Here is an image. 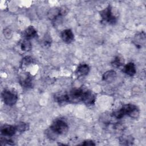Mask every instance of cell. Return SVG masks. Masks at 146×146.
<instances>
[{"instance_id":"30bf717a","label":"cell","mask_w":146,"mask_h":146,"mask_svg":"<svg viewBox=\"0 0 146 146\" xmlns=\"http://www.w3.org/2000/svg\"><path fill=\"white\" fill-rule=\"evenodd\" d=\"M95 100L96 97L95 95L91 91L87 90L84 96L83 103L87 106H91L95 104Z\"/></svg>"},{"instance_id":"7c38bea8","label":"cell","mask_w":146,"mask_h":146,"mask_svg":"<svg viewBox=\"0 0 146 146\" xmlns=\"http://www.w3.org/2000/svg\"><path fill=\"white\" fill-rule=\"evenodd\" d=\"M116 77V73L114 70H111L104 73L102 79L103 80L107 83L112 82Z\"/></svg>"},{"instance_id":"7402d4cb","label":"cell","mask_w":146,"mask_h":146,"mask_svg":"<svg viewBox=\"0 0 146 146\" xmlns=\"http://www.w3.org/2000/svg\"><path fill=\"white\" fill-rule=\"evenodd\" d=\"M80 145H95V143L91 140H84Z\"/></svg>"},{"instance_id":"5b68a950","label":"cell","mask_w":146,"mask_h":146,"mask_svg":"<svg viewBox=\"0 0 146 146\" xmlns=\"http://www.w3.org/2000/svg\"><path fill=\"white\" fill-rule=\"evenodd\" d=\"M1 95L4 103L7 106H13L18 100L17 95L9 90H4L2 92Z\"/></svg>"},{"instance_id":"3957f363","label":"cell","mask_w":146,"mask_h":146,"mask_svg":"<svg viewBox=\"0 0 146 146\" xmlns=\"http://www.w3.org/2000/svg\"><path fill=\"white\" fill-rule=\"evenodd\" d=\"M50 129L53 133L58 135L66 133L68 129V125L67 122L62 119L55 120L50 126Z\"/></svg>"},{"instance_id":"ba28073f","label":"cell","mask_w":146,"mask_h":146,"mask_svg":"<svg viewBox=\"0 0 146 146\" xmlns=\"http://www.w3.org/2000/svg\"><path fill=\"white\" fill-rule=\"evenodd\" d=\"M60 37L62 40L66 43H70L74 39V35L71 29H65L62 31Z\"/></svg>"},{"instance_id":"8fae6325","label":"cell","mask_w":146,"mask_h":146,"mask_svg":"<svg viewBox=\"0 0 146 146\" xmlns=\"http://www.w3.org/2000/svg\"><path fill=\"white\" fill-rule=\"evenodd\" d=\"M123 72L129 76H133L136 73V70L135 65L132 62H129L126 64L123 70Z\"/></svg>"},{"instance_id":"d6986e66","label":"cell","mask_w":146,"mask_h":146,"mask_svg":"<svg viewBox=\"0 0 146 146\" xmlns=\"http://www.w3.org/2000/svg\"><path fill=\"white\" fill-rule=\"evenodd\" d=\"M133 141V139L131 137L126 136V137H122L120 139V142H123V144H124V143H127L126 144H130L129 142H132Z\"/></svg>"},{"instance_id":"52a82bcc","label":"cell","mask_w":146,"mask_h":146,"mask_svg":"<svg viewBox=\"0 0 146 146\" xmlns=\"http://www.w3.org/2000/svg\"><path fill=\"white\" fill-rule=\"evenodd\" d=\"M16 132L17 129L15 126L12 125L4 124L1 127V133L4 136H13L15 134Z\"/></svg>"},{"instance_id":"8992f818","label":"cell","mask_w":146,"mask_h":146,"mask_svg":"<svg viewBox=\"0 0 146 146\" xmlns=\"http://www.w3.org/2000/svg\"><path fill=\"white\" fill-rule=\"evenodd\" d=\"M19 83L23 87L32 88L34 86V78L29 72H26L20 76Z\"/></svg>"},{"instance_id":"6da1fadb","label":"cell","mask_w":146,"mask_h":146,"mask_svg":"<svg viewBox=\"0 0 146 146\" xmlns=\"http://www.w3.org/2000/svg\"><path fill=\"white\" fill-rule=\"evenodd\" d=\"M140 111L137 106L133 104L123 105L120 108L114 111L112 115L117 119H120L125 116H128L132 119L139 117Z\"/></svg>"},{"instance_id":"ffe728a7","label":"cell","mask_w":146,"mask_h":146,"mask_svg":"<svg viewBox=\"0 0 146 146\" xmlns=\"http://www.w3.org/2000/svg\"><path fill=\"white\" fill-rule=\"evenodd\" d=\"M3 35L5 36V38L9 39L12 36V31L9 29H5L3 30Z\"/></svg>"},{"instance_id":"277c9868","label":"cell","mask_w":146,"mask_h":146,"mask_svg":"<svg viewBox=\"0 0 146 146\" xmlns=\"http://www.w3.org/2000/svg\"><path fill=\"white\" fill-rule=\"evenodd\" d=\"M112 9L111 6L109 5L105 9L99 11L102 22L109 25H114L117 22V18L112 13Z\"/></svg>"},{"instance_id":"ac0fdd59","label":"cell","mask_w":146,"mask_h":146,"mask_svg":"<svg viewBox=\"0 0 146 146\" xmlns=\"http://www.w3.org/2000/svg\"><path fill=\"white\" fill-rule=\"evenodd\" d=\"M124 63V60L122 58H121L120 56H117L115 58V59H113V60L111 62V64L112 65L113 67H120V66H121Z\"/></svg>"},{"instance_id":"44dd1931","label":"cell","mask_w":146,"mask_h":146,"mask_svg":"<svg viewBox=\"0 0 146 146\" xmlns=\"http://www.w3.org/2000/svg\"><path fill=\"white\" fill-rule=\"evenodd\" d=\"M13 141L6 138H3L1 137V145H5V144H9V145H12L13 143H12Z\"/></svg>"},{"instance_id":"2e32d148","label":"cell","mask_w":146,"mask_h":146,"mask_svg":"<svg viewBox=\"0 0 146 146\" xmlns=\"http://www.w3.org/2000/svg\"><path fill=\"white\" fill-rule=\"evenodd\" d=\"M16 129H17V131L19 132H23L26 131H27L29 128V125L24 122H19V123H18L16 125H15Z\"/></svg>"},{"instance_id":"7a4b0ae2","label":"cell","mask_w":146,"mask_h":146,"mask_svg":"<svg viewBox=\"0 0 146 146\" xmlns=\"http://www.w3.org/2000/svg\"><path fill=\"white\" fill-rule=\"evenodd\" d=\"M68 9L66 6L54 7L50 9L48 12V17L52 23L55 25L59 23L62 18L67 15Z\"/></svg>"},{"instance_id":"5bb4252c","label":"cell","mask_w":146,"mask_h":146,"mask_svg":"<svg viewBox=\"0 0 146 146\" xmlns=\"http://www.w3.org/2000/svg\"><path fill=\"white\" fill-rule=\"evenodd\" d=\"M145 34L144 33H138L136 35L134 38V42L135 43V44L137 47H141V45L145 43Z\"/></svg>"},{"instance_id":"4fadbf2b","label":"cell","mask_w":146,"mask_h":146,"mask_svg":"<svg viewBox=\"0 0 146 146\" xmlns=\"http://www.w3.org/2000/svg\"><path fill=\"white\" fill-rule=\"evenodd\" d=\"M90 72V67L87 64H80L76 69V73L79 76H86Z\"/></svg>"},{"instance_id":"e0dca14e","label":"cell","mask_w":146,"mask_h":146,"mask_svg":"<svg viewBox=\"0 0 146 146\" xmlns=\"http://www.w3.org/2000/svg\"><path fill=\"white\" fill-rule=\"evenodd\" d=\"M33 62H34V59L31 56H26L24 57L22 60L21 67L22 68H24V67H27V66H29L30 64L33 63Z\"/></svg>"},{"instance_id":"9c48e42d","label":"cell","mask_w":146,"mask_h":146,"mask_svg":"<svg viewBox=\"0 0 146 146\" xmlns=\"http://www.w3.org/2000/svg\"><path fill=\"white\" fill-rule=\"evenodd\" d=\"M37 31L32 26H29L23 32V36L25 39L30 40L37 36Z\"/></svg>"},{"instance_id":"9a60e30c","label":"cell","mask_w":146,"mask_h":146,"mask_svg":"<svg viewBox=\"0 0 146 146\" xmlns=\"http://www.w3.org/2000/svg\"><path fill=\"white\" fill-rule=\"evenodd\" d=\"M20 47L22 51H29L31 49L32 46L31 42L29 40L24 39L20 43Z\"/></svg>"}]
</instances>
